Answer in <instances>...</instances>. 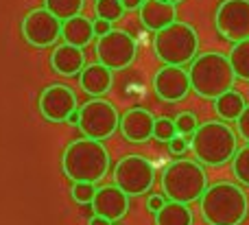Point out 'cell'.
Segmentation results:
<instances>
[{
	"mask_svg": "<svg viewBox=\"0 0 249 225\" xmlns=\"http://www.w3.org/2000/svg\"><path fill=\"white\" fill-rule=\"evenodd\" d=\"M175 129H177V134L179 136H186V138H193V134L199 129V121H197V116H195L193 112H181V114H177L175 118Z\"/></svg>",
	"mask_w": 249,
	"mask_h": 225,
	"instance_id": "4316f807",
	"label": "cell"
},
{
	"mask_svg": "<svg viewBox=\"0 0 249 225\" xmlns=\"http://www.w3.org/2000/svg\"><path fill=\"white\" fill-rule=\"evenodd\" d=\"M155 169L144 156H124L114 169V184L129 197H140L153 188Z\"/></svg>",
	"mask_w": 249,
	"mask_h": 225,
	"instance_id": "ba28073f",
	"label": "cell"
},
{
	"mask_svg": "<svg viewBox=\"0 0 249 225\" xmlns=\"http://www.w3.org/2000/svg\"><path fill=\"white\" fill-rule=\"evenodd\" d=\"M232 175L238 184L249 188V142L241 147L232 157Z\"/></svg>",
	"mask_w": 249,
	"mask_h": 225,
	"instance_id": "cb8c5ba5",
	"label": "cell"
},
{
	"mask_svg": "<svg viewBox=\"0 0 249 225\" xmlns=\"http://www.w3.org/2000/svg\"><path fill=\"white\" fill-rule=\"evenodd\" d=\"M74 109H79L77 96L64 83H53L39 94V112L51 122H66Z\"/></svg>",
	"mask_w": 249,
	"mask_h": 225,
	"instance_id": "4fadbf2b",
	"label": "cell"
},
{
	"mask_svg": "<svg viewBox=\"0 0 249 225\" xmlns=\"http://www.w3.org/2000/svg\"><path fill=\"white\" fill-rule=\"evenodd\" d=\"M201 217L208 225H241L247 219V192L234 182H216L199 199Z\"/></svg>",
	"mask_w": 249,
	"mask_h": 225,
	"instance_id": "6da1fadb",
	"label": "cell"
},
{
	"mask_svg": "<svg viewBox=\"0 0 249 225\" xmlns=\"http://www.w3.org/2000/svg\"><path fill=\"white\" fill-rule=\"evenodd\" d=\"M51 66L64 77H74L81 74V70L86 68V52L83 48L72 46V44H61L53 51L51 55Z\"/></svg>",
	"mask_w": 249,
	"mask_h": 225,
	"instance_id": "e0dca14e",
	"label": "cell"
},
{
	"mask_svg": "<svg viewBox=\"0 0 249 225\" xmlns=\"http://www.w3.org/2000/svg\"><path fill=\"white\" fill-rule=\"evenodd\" d=\"M164 204H166L164 195H151L149 199H146V210H149L151 214H155V212H160V210L164 208Z\"/></svg>",
	"mask_w": 249,
	"mask_h": 225,
	"instance_id": "1f68e13d",
	"label": "cell"
},
{
	"mask_svg": "<svg viewBox=\"0 0 249 225\" xmlns=\"http://www.w3.org/2000/svg\"><path fill=\"white\" fill-rule=\"evenodd\" d=\"M94 11H96V17H103V20L116 22V20H121V17H123L124 7H123L121 0H96Z\"/></svg>",
	"mask_w": 249,
	"mask_h": 225,
	"instance_id": "d4e9b609",
	"label": "cell"
},
{
	"mask_svg": "<svg viewBox=\"0 0 249 225\" xmlns=\"http://www.w3.org/2000/svg\"><path fill=\"white\" fill-rule=\"evenodd\" d=\"M166 2H173V4H179V2H184V0H166Z\"/></svg>",
	"mask_w": 249,
	"mask_h": 225,
	"instance_id": "d590c367",
	"label": "cell"
},
{
	"mask_svg": "<svg viewBox=\"0 0 249 225\" xmlns=\"http://www.w3.org/2000/svg\"><path fill=\"white\" fill-rule=\"evenodd\" d=\"M153 48L158 59L166 66H186L199 55V35L188 22L175 20L155 33Z\"/></svg>",
	"mask_w": 249,
	"mask_h": 225,
	"instance_id": "8992f818",
	"label": "cell"
},
{
	"mask_svg": "<svg viewBox=\"0 0 249 225\" xmlns=\"http://www.w3.org/2000/svg\"><path fill=\"white\" fill-rule=\"evenodd\" d=\"M228 57H230V64H232L236 79L249 81V39L234 44Z\"/></svg>",
	"mask_w": 249,
	"mask_h": 225,
	"instance_id": "7402d4cb",
	"label": "cell"
},
{
	"mask_svg": "<svg viewBox=\"0 0 249 225\" xmlns=\"http://www.w3.org/2000/svg\"><path fill=\"white\" fill-rule=\"evenodd\" d=\"M153 127H155V116L149 109L142 107H133L121 116V134L124 136V140L133 144L146 142L153 138Z\"/></svg>",
	"mask_w": 249,
	"mask_h": 225,
	"instance_id": "9a60e30c",
	"label": "cell"
},
{
	"mask_svg": "<svg viewBox=\"0 0 249 225\" xmlns=\"http://www.w3.org/2000/svg\"><path fill=\"white\" fill-rule=\"evenodd\" d=\"M208 188V175L201 162L197 160H175L162 173V192L168 201L193 204L199 201Z\"/></svg>",
	"mask_w": 249,
	"mask_h": 225,
	"instance_id": "5b68a950",
	"label": "cell"
},
{
	"mask_svg": "<svg viewBox=\"0 0 249 225\" xmlns=\"http://www.w3.org/2000/svg\"><path fill=\"white\" fill-rule=\"evenodd\" d=\"M61 24L64 22L55 17L48 9H33L26 13L22 20V35L24 39L35 48H46L55 44L61 35Z\"/></svg>",
	"mask_w": 249,
	"mask_h": 225,
	"instance_id": "8fae6325",
	"label": "cell"
},
{
	"mask_svg": "<svg viewBox=\"0 0 249 225\" xmlns=\"http://www.w3.org/2000/svg\"><path fill=\"white\" fill-rule=\"evenodd\" d=\"M214 112L216 116H219V121H225V122H236L238 116L243 114V109L247 107L245 99H243L241 92H236L232 87V90H228L225 94H221L219 99H214Z\"/></svg>",
	"mask_w": 249,
	"mask_h": 225,
	"instance_id": "ffe728a7",
	"label": "cell"
},
{
	"mask_svg": "<svg viewBox=\"0 0 249 225\" xmlns=\"http://www.w3.org/2000/svg\"><path fill=\"white\" fill-rule=\"evenodd\" d=\"M88 225H112V221H107V219L99 217V214H92L90 221H88Z\"/></svg>",
	"mask_w": 249,
	"mask_h": 225,
	"instance_id": "836d02e7",
	"label": "cell"
},
{
	"mask_svg": "<svg viewBox=\"0 0 249 225\" xmlns=\"http://www.w3.org/2000/svg\"><path fill=\"white\" fill-rule=\"evenodd\" d=\"M136 39L124 31L112 29L107 35L99 37L96 42V55H99V64L107 66L109 70H124L133 64L136 59Z\"/></svg>",
	"mask_w": 249,
	"mask_h": 225,
	"instance_id": "9c48e42d",
	"label": "cell"
},
{
	"mask_svg": "<svg viewBox=\"0 0 249 225\" xmlns=\"http://www.w3.org/2000/svg\"><path fill=\"white\" fill-rule=\"evenodd\" d=\"M190 147L197 162L206 166H223L232 162L238 151L236 134L225 121H206L190 138Z\"/></svg>",
	"mask_w": 249,
	"mask_h": 225,
	"instance_id": "277c9868",
	"label": "cell"
},
{
	"mask_svg": "<svg viewBox=\"0 0 249 225\" xmlns=\"http://www.w3.org/2000/svg\"><path fill=\"white\" fill-rule=\"evenodd\" d=\"M236 131H238V136H241L243 140H247V142H249V103H247V107L243 109L241 116H238Z\"/></svg>",
	"mask_w": 249,
	"mask_h": 225,
	"instance_id": "f546056e",
	"label": "cell"
},
{
	"mask_svg": "<svg viewBox=\"0 0 249 225\" xmlns=\"http://www.w3.org/2000/svg\"><path fill=\"white\" fill-rule=\"evenodd\" d=\"M83 2H86V0H46V7L44 9H48L55 17L66 22L74 16H81Z\"/></svg>",
	"mask_w": 249,
	"mask_h": 225,
	"instance_id": "603a6c76",
	"label": "cell"
},
{
	"mask_svg": "<svg viewBox=\"0 0 249 225\" xmlns=\"http://www.w3.org/2000/svg\"><path fill=\"white\" fill-rule=\"evenodd\" d=\"M61 169L70 182L99 184L109 171V153L101 140L83 136L68 144L61 157Z\"/></svg>",
	"mask_w": 249,
	"mask_h": 225,
	"instance_id": "3957f363",
	"label": "cell"
},
{
	"mask_svg": "<svg viewBox=\"0 0 249 225\" xmlns=\"http://www.w3.org/2000/svg\"><path fill=\"white\" fill-rule=\"evenodd\" d=\"M214 26L232 44L249 39V0H223L214 11Z\"/></svg>",
	"mask_w": 249,
	"mask_h": 225,
	"instance_id": "30bf717a",
	"label": "cell"
},
{
	"mask_svg": "<svg viewBox=\"0 0 249 225\" xmlns=\"http://www.w3.org/2000/svg\"><path fill=\"white\" fill-rule=\"evenodd\" d=\"M66 122H70V125H77V127H79V109H74V112L68 116V121H66Z\"/></svg>",
	"mask_w": 249,
	"mask_h": 225,
	"instance_id": "e575fe53",
	"label": "cell"
},
{
	"mask_svg": "<svg viewBox=\"0 0 249 225\" xmlns=\"http://www.w3.org/2000/svg\"><path fill=\"white\" fill-rule=\"evenodd\" d=\"M153 90L155 96L164 103H179L188 96L190 87V77L188 70H184V66H166L155 72L153 77Z\"/></svg>",
	"mask_w": 249,
	"mask_h": 225,
	"instance_id": "7c38bea8",
	"label": "cell"
},
{
	"mask_svg": "<svg viewBox=\"0 0 249 225\" xmlns=\"http://www.w3.org/2000/svg\"><path fill=\"white\" fill-rule=\"evenodd\" d=\"M118 127H121V116L109 101L92 99L83 107H79V129L86 138L103 142L116 134Z\"/></svg>",
	"mask_w": 249,
	"mask_h": 225,
	"instance_id": "52a82bcc",
	"label": "cell"
},
{
	"mask_svg": "<svg viewBox=\"0 0 249 225\" xmlns=\"http://www.w3.org/2000/svg\"><path fill=\"white\" fill-rule=\"evenodd\" d=\"M92 29H94V37H103V35H107L109 31H112V22L103 20V17H96V20L92 22Z\"/></svg>",
	"mask_w": 249,
	"mask_h": 225,
	"instance_id": "4dcf8cb0",
	"label": "cell"
},
{
	"mask_svg": "<svg viewBox=\"0 0 249 225\" xmlns=\"http://www.w3.org/2000/svg\"><path fill=\"white\" fill-rule=\"evenodd\" d=\"M92 214H99V217L107 219V221H121L129 210V195L123 192L121 188L114 184V186H103L96 188V195L90 204Z\"/></svg>",
	"mask_w": 249,
	"mask_h": 225,
	"instance_id": "5bb4252c",
	"label": "cell"
},
{
	"mask_svg": "<svg viewBox=\"0 0 249 225\" xmlns=\"http://www.w3.org/2000/svg\"><path fill=\"white\" fill-rule=\"evenodd\" d=\"M114 70H109L107 66L103 64H90L81 70L79 74V81H81L83 92H88L90 96L94 99H101L103 94H107L112 90V83H114Z\"/></svg>",
	"mask_w": 249,
	"mask_h": 225,
	"instance_id": "ac0fdd59",
	"label": "cell"
},
{
	"mask_svg": "<svg viewBox=\"0 0 249 225\" xmlns=\"http://www.w3.org/2000/svg\"><path fill=\"white\" fill-rule=\"evenodd\" d=\"M188 147H190V140L186 138V136H179V134L168 142V151H171L173 156H184V153L188 151Z\"/></svg>",
	"mask_w": 249,
	"mask_h": 225,
	"instance_id": "f1b7e54d",
	"label": "cell"
},
{
	"mask_svg": "<svg viewBox=\"0 0 249 225\" xmlns=\"http://www.w3.org/2000/svg\"><path fill=\"white\" fill-rule=\"evenodd\" d=\"M61 37L66 39V44H72V46L86 48L88 44L94 37V29H92V22L86 16H74L70 20H66L61 24Z\"/></svg>",
	"mask_w": 249,
	"mask_h": 225,
	"instance_id": "d6986e66",
	"label": "cell"
},
{
	"mask_svg": "<svg viewBox=\"0 0 249 225\" xmlns=\"http://www.w3.org/2000/svg\"><path fill=\"white\" fill-rule=\"evenodd\" d=\"M138 11H140V22L144 24V29L153 33L166 29L177 20V4L166 2V0H144Z\"/></svg>",
	"mask_w": 249,
	"mask_h": 225,
	"instance_id": "2e32d148",
	"label": "cell"
},
{
	"mask_svg": "<svg viewBox=\"0 0 249 225\" xmlns=\"http://www.w3.org/2000/svg\"><path fill=\"white\" fill-rule=\"evenodd\" d=\"M190 77V87L197 96L208 101L219 99L221 94H225L228 90L234 87L236 74L230 64V57L223 52H199L188 68Z\"/></svg>",
	"mask_w": 249,
	"mask_h": 225,
	"instance_id": "7a4b0ae2",
	"label": "cell"
},
{
	"mask_svg": "<svg viewBox=\"0 0 249 225\" xmlns=\"http://www.w3.org/2000/svg\"><path fill=\"white\" fill-rule=\"evenodd\" d=\"M121 2H123L124 11H133V9H140L142 7V2H144V0H121Z\"/></svg>",
	"mask_w": 249,
	"mask_h": 225,
	"instance_id": "d6a6232c",
	"label": "cell"
},
{
	"mask_svg": "<svg viewBox=\"0 0 249 225\" xmlns=\"http://www.w3.org/2000/svg\"><path fill=\"white\" fill-rule=\"evenodd\" d=\"M72 199L81 206H90L92 199L96 195V184H88V182H74L72 184V190H70Z\"/></svg>",
	"mask_w": 249,
	"mask_h": 225,
	"instance_id": "83f0119b",
	"label": "cell"
},
{
	"mask_svg": "<svg viewBox=\"0 0 249 225\" xmlns=\"http://www.w3.org/2000/svg\"><path fill=\"white\" fill-rule=\"evenodd\" d=\"M177 136V129H175V121L173 118H155V127H153V138L160 140V142H171L173 138Z\"/></svg>",
	"mask_w": 249,
	"mask_h": 225,
	"instance_id": "484cf974",
	"label": "cell"
},
{
	"mask_svg": "<svg viewBox=\"0 0 249 225\" xmlns=\"http://www.w3.org/2000/svg\"><path fill=\"white\" fill-rule=\"evenodd\" d=\"M193 210L188 204L166 201L160 212H155V225H193Z\"/></svg>",
	"mask_w": 249,
	"mask_h": 225,
	"instance_id": "44dd1931",
	"label": "cell"
}]
</instances>
